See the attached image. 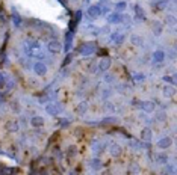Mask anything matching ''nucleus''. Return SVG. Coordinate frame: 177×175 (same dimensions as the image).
Returning a JSON list of instances; mask_svg holds the SVG:
<instances>
[{
	"instance_id": "obj_1",
	"label": "nucleus",
	"mask_w": 177,
	"mask_h": 175,
	"mask_svg": "<svg viewBox=\"0 0 177 175\" xmlns=\"http://www.w3.org/2000/svg\"><path fill=\"white\" fill-rule=\"evenodd\" d=\"M33 71L36 72V76H46V74H47V66H46V64H42V62H36L33 65Z\"/></svg>"
},
{
	"instance_id": "obj_2",
	"label": "nucleus",
	"mask_w": 177,
	"mask_h": 175,
	"mask_svg": "<svg viewBox=\"0 0 177 175\" xmlns=\"http://www.w3.org/2000/svg\"><path fill=\"white\" fill-rule=\"evenodd\" d=\"M47 50H49L50 53H59L61 50H62V44L59 41H56V39L55 41H50L49 45H47Z\"/></svg>"
},
{
	"instance_id": "obj_3",
	"label": "nucleus",
	"mask_w": 177,
	"mask_h": 175,
	"mask_svg": "<svg viewBox=\"0 0 177 175\" xmlns=\"http://www.w3.org/2000/svg\"><path fill=\"white\" fill-rule=\"evenodd\" d=\"M79 50H80V52H79L80 55H90V53L94 52V45L93 44H82Z\"/></svg>"
},
{
	"instance_id": "obj_4",
	"label": "nucleus",
	"mask_w": 177,
	"mask_h": 175,
	"mask_svg": "<svg viewBox=\"0 0 177 175\" xmlns=\"http://www.w3.org/2000/svg\"><path fill=\"white\" fill-rule=\"evenodd\" d=\"M30 126L32 127H42L44 126V118L42 116H33L30 119Z\"/></svg>"
},
{
	"instance_id": "obj_5",
	"label": "nucleus",
	"mask_w": 177,
	"mask_h": 175,
	"mask_svg": "<svg viewBox=\"0 0 177 175\" xmlns=\"http://www.w3.org/2000/svg\"><path fill=\"white\" fill-rule=\"evenodd\" d=\"M100 14H101V11H100L98 6H91L90 9H88V15H90L91 18H97V17H100Z\"/></svg>"
},
{
	"instance_id": "obj_6",
	"label": "nucleus",
	"mask_w": 177,
	"mask_h": 175,
	"mask_svg": "<svg viewBox=\"0 0 177 175\" xmlns=\"http://www.w3.org/2000/svg\"><path fill=\"white\" fill-rule=\"evenodd\" d=\"M153 59H154V62L161 64V62H164V59H165V53L162 52V50H158V52L153 53Z\"/></svg>"
},
{
	"instance_id": "obj_7",
	"label": "nucleus",
	"mask_w": 177,
	"mask_h": 175,
	"mask_svg": "<svg viewBox=\"0 0 177 175\" xmlns=\"http://www.w3.org/2000/svg\"><path fill=\"white\" fill-rule=\"evenodd\" d=\"M141 107H142V110H144V112L151 113V112L154 110V103H151V101H142Z\"/></svg>"
},
{
	"instance_id": "obj_8",
	"label": "nucleus",
	"mask_w": 177,
	"mask_h": 175,
	"mask_svg": "<svg viewBox=\"0 0 177 175\" xmlns=\"http://www.w3.org/2000/svg\"><path fill=\"white\" fill-rule=\"evenodd\" d=\"M123 20H124V15H121V14H118V12L109 15V21H110V23H121Z\"/></svg>"
},
{
	"instance_id": "obj_9",
	"label": "nucleus",
	"mask_w": 177,
	"mask_h": 175,
	"mask_svg": "<svg viewBox=\"0 0 177 175\" xmlns=\"http://www.w3.org/2000/svg\"><path fill=\"white\" fill-rule=\"evenodd\" d=\"M170 145H171V139H170V137H164V139H161V140L158 142V146H159L161 149L170 148Z\"/></svg>"
},
{
	"instance_id": "obj_10",
	"label": "nucleus",
	"mask_w": 177,
	"mask_h": 175,
	"mask_svg": "<svg viewBox=\"0 0 177 175\" xmlns=\"http://www.w3.org/2000/svg\"><path fill=\"white\" fill-rule=\"evenodd\" d=\"M109 66H110V59H109V58H104V59H101V61H100V65H98V68H100L101 71H106V69H109Z\"/></svg>"
},
{
	"instance_id": "obj_11",
	"label": "nucleus",
	"mask_w": 177,
	"mask_h": 175,
	"mask_svg": "<svg viewBox=\"0 0 177 175\" xmlns=\"http://www.w3.org/2000/svg\"><path fill=\"white\" fill-rule=\"evenodd\" d=\"M46 110H47L50 115H58V113H59L58 104H47V106H46Z\"/></svg>"
},
{
	"instance_id": "obj_12",
	"label": "nucleus",
	"mask_w": 177,
	"mask_h": 175,
	"mask_svg": "<svg viewBox=\"0 0 177 175\" xmlns=\"http://www.w3.org/2000/svg\"><path fill=\"white\" fill-rule=\"evenodd\" d=\"M153 32L156 33V35H161L162 33V24L159 21H154L153 23Z\"/></svg>"
},
{
	"instance_id": "obj_13",
	"label": "nucleus",
	"mask_w": 177,
	"mask_h": 175,
	"mask_svg": "<svg viewBox=\"0 0 177 175\" xmlns=\"http://www.w3.org/2000/svg\"><path fill=\"white\" fill-rule=\"evenodd\" d=\"M6 128H8L9 131H18V128H20V127H18V124H17L15 121H11V122H8V124H6Z\"/></svg>"
},
{
	"instance_id": "obj_14",
	"label": "nucleus",
	"mask_w": 177,
	"mask_h": 175,
	"mask_svg": "<svg viewBox=\"0 0 177 175\" xmlns=\"http://www.w3.org/2000/svg\"><path fill=\"white\" fill-rule=\"evenodd\" d=\"M130 41L133 42L135 45H142V38L139 35H132L130 36Z\"/></svg>"
},
{
	"instance_id": "obj_15",
	"label": "nucleus",
	"mask_w": 177,
	"mask_h": 175,
	"mask_svg": "<svg viewBox=\"0 0 177 175\" xmlns=\"http://www.w3.org/2000/svg\"><path fill=\"white\" fill-rule=\"evenodd\" d=\"M110 154H112L114 157H117V156H120V154H121V148H120L118 145H114L112 148H110Z\"/></svg>"
},
{
	"instance_id": "obj_16",
	"label": "nucleus",
	"mask_w": 177,
	"mask_h": 175,
	"mask_svg": "<svg viewBox=\"0 0 177 175\" xmlns=\"http://www.w3.org/2000/svg\"><path fill=\"white\" fill-rule=\"evenodd\" d=\"M164 95L165 97H173L174 95V88L173 86H165L164 88Z\"/></svg>"
},
{
	"instance_id": "obj_17",
	"label": "nucleus",
	"mask_w": 177,
	"mask_h": 175,
	"mask_svg": "<svg viewBox=\"0 0 177 175\" xmlns=\"http://www.w3.org/2000/svg\"><path fill=\"white\" fill-rule=\"evenodd\" d=\"M142 139L144 140H150L151 139V130L150 128H144L142 130Z\"/></svg>"
},
{
	"instance_id": "obj_18",
	"label": "nucleus",
	"mask_w": 177,
	"mask_h": 175,
	"mask_svg": "<svg viewBox=\"0 0 177 175\" xmlns=\"http://www.w3.org/2000/svg\"><path fill=\"white\" fill-rule=\"evenodd\" d=\"M123 38H124V36H123L121 33H114V35H112V39H114L115 44H121V42H123Z\"/></svg>"
},
{
	"instance_id": "obj_19",
	"label": "nucleus",
	"mask_w": 177,
	"mask_h": 175,
	"mask_svg": "<svg viewBox=\"0 0 177 175\" xmlns=\"http://www.w3.org/2000/svg\"><path fill=\"white\" fill-rule=\"evenodd\" d=\"M86 107H88V106H86V103H80V104L77 106V113H79V115L85 113V112H86Z\"/></svg>"
},
{
	"instance_id": "obj_20",
	"label": "nucleus",
	"mask_w": 177,
	"mask_h": 175,
	"mask_svg": "<svg viewBox=\"0 0 177 175\" xmlns=\"http://www.w3.org/2000/svg\"><path fill=\"white\" fill-rule=\"evenodd\" d=\"M135 12H136V15H138L139 18H144V11L141 9V6H139V5H136V6H135Z\"/></svg>"
},
{
	"instance_id": "obj_21",
	"label": "nucleus",
	"mask_w": 177,
	"mask_h": 175,
	"mask_svg": "<svg viewBox=\"0 0 177 175\" xmlns=\"http://www.w3.org/2000/svg\"><path fill=\"white\" fill-rule=\"evenodd\" d=\"M168 160V156L167 154H158V162L159 163H165Z\"/></svg>"
},
{
	"instance_id": "obj_22",
	"label": "nucleus",
	"mask_w": 177,
	"mask_h": 175,
	"mask_svg": "<svg viewBox=\"0 0 177 175\" xmlns=\"http://www.w3.org/2000/svg\"><path fill=\"white\" fill-rule=\"evenodd\" d=\"M126 2H120V3H117V9H120V11H124L126 9Z\"/></svg>"
},
{
	"instance_id": "obj_23",
	"label": "nucleus",
	"mask_w": 177,
	"mask_h": 175,
	"mask_svg": "<svg viewBox=\"0 0 177 175\" xmlns=\"http://www.w3.org/2000/svg\"><path fill=\"white\" fill-rule=\"evenodd\" d=\"M167 5H168V2H167V0H161V2L158 3V8H159V9H164Z\"/></svg>"
},
{
	"instance_id": "obj_24",
	"label": "nucleus",
	"mask_w": 177,
	"mask_h": 175,
	"mask_svg": "<svg viewBox=\"0 0 177 175\" xmlns=\"http://www.w3.org/2000/svg\"><path fill=\"white\" fill-rule=\"evenodd\" d=\"M70 154H71V156H74V154H76V149H74V146H71V149H68V156H70Z\"/></svg>"
},
{
	"instance_id": "obj_25",
	"label": "nucleus",
	"mask_w": 177,
	"mask_h": 175,
	"mask_svg": "<svg viewBox=\"0 0 177 175\" xmlns=\"http://www.w3.org/2000/svg\"><path fill=\"white\" fill-rule=\"evenodd\" d=\"M136 80H144V74H136Z\"/></svg>"
},
{
	"instance_id": "obj_26",
	"label": "nucleus",
	"mask_w": 177,
	"mask_h": 175,
	"mask_svg": "<svg viewBox=\"0 0 177 175\" xmlns=\"http://www.w3.org/2000/svg\"><path fill=\"white\" fill-rule=\"evenodd\" d=\"M164 80H165V82H171V83L174 82V79H171V77H164Z\"/></svg>"
},
{
	"instance_id": "obj_27",
	"label": "nucleus",
	"mask_w": 177,
	"mask_h": 175,
	"mask_svg": "<svg viewBox=\"0 0 177 175\" xmlns=\"http://www.w3.org/2000/svg\"><path fill=\"white\" fill-rule=\"evenodd\" d=\"M0 80H2V77H0Z\"/></svg>"
}]
</instances>
